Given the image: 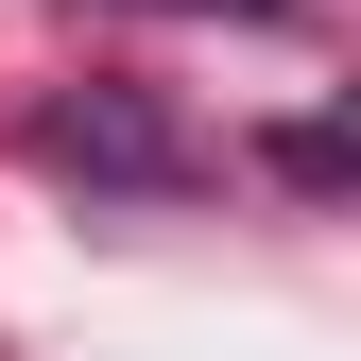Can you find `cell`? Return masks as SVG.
Returning <instances> with one entry per match:
<instances>
[{"mask_svg":"<svg viewBox=\"0 0 361 361\" xmlns=\"http://www.w3.org/2000/svg\"><path fill=\"white\" fill-rule=\"evenodd\" d=\"M155 18H276V0H155Z\"/></svg>","mask_w":361,"mask_h":361,"instance_id":"cell-2","label":"cell"},{"mask_svg":"<svg viewBox=\"0 0 361 361\" xmlns=\"http://www.w3.org/2000/svg\"><path fill=\"white\" fill-rule=\"evenodd\" d=\"M35 155H52V172H104V190H172V172H190L138 104H52V121H35Z\"/></svg>","mask_w":361,"mask_h":361,"instance_id":"cell-1","label":"cell"}]
</instances>
